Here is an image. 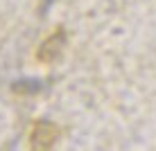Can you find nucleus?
Listing matches in <instances>:
<instances>
[{"label": "nucleus", "mask_w": 156, "mask_h": 151, "mask_svg": "<svg viewBox=\"0 0 156 151\" xmlns=\"http://www.w3.org/2000/svg\"><path fill=\"white\" fill-rule=\"evenodd\" d=\"M59 140V126L48 120H39L34 122L32 126V133H30V147L32 149H50L55 147Z\"/></svg>", "instance_id": "nucleus-1"}, {"label": "nucleus", "mask_w": 156, "mask_h": 151, "mask_svg": "<svg viewBox=\"0 0 156 151\" xmlns=\"http://www.w3.org/2000/svg\"><path fill=\"white\" fill-rule=\"evenodd\" d=\"M66 43H68L66 29H57L55 34L48 36V39L39 45V50H36V59H39L41 63H55L57 59L63 54Z\"/></svg>", "instance_id": "nucleus-2"}]
</instances>
